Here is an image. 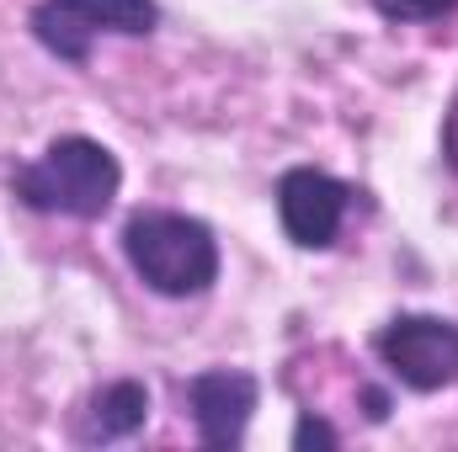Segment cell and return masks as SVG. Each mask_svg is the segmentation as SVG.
I'll return each mask as SVG.
<instances>
[{
	"mask_svg": "<svg viewBox=\"0 0 458 452\" xmlns=\"http://www.w3.org/2000/svg\"><path fill=\"white\" fill-rule=\"evenodd\" d=\"M149 421V389L139 378H117V383H102L86 410L75 415V442L86 448H107V442H123L133 431H144Z\"/></svg>",
	"mask_w": 458,
	"mask_h": 452,
	"instance_id": "cell-7",
	"label": "cell"
},
{
	"mask_svg": "<svg viewBox=\"0 0 458 452\" xmlns=\"http://www.w3.org/2000/svg\"><path fill=\"white\" fill-rule=\"evenodd\" d=\"M123 255L160 298H198L219 282V239L203 219L144 208L123 224Z\"/></svg>",
	"mask_w": 458,
	"mask_h": 452,
	"instance_id": "cell-2",
	"label": "cell"
},
{
	"mask_svg": "<svg viewBox=\"0 0 458 452\" xmlns=\"http://www.w3.org/2000/svg\"><path fill=\"white\" fill-rule=\"evenodd\" d=\"M378 362L416 394L458 383V325L443 314H400L373 336Z\"/></svg>",
	"mask_w": 458,
	"mask_h": 452,
	"instance_id": "cell-4",
	"label": "cell"
},
{
	"mask_svg": "<svg viewBox=\"0 0 458 452\" xmlns=\"http://www.w3.org/2000/svg\"><path fill=\"white\" fill-rule=\"evenodd\" d=\"M443 155L458 171V91H454V102H448V117H443Z\"/></svg>",
	"mask_w": 458,
	"mask_h": 452,
	"instance_id": "cell-10",
	"label": "cell"
},
{
	"mask_svg": "<svg viewBox=\"0 0 458 452\" xmlns=\"http://www.w3.org/2000/svg\"><path fill=\"white\" fill-rule=\"evenodd\" d=\"M346 208H352V187L315 165H299L277 181V219L299 250H326L342 234Z\"/></svg>",
	"mask_w": 458,
	"mask_h": 452,
	"instance_id": "cell-5",
	"label": "cell"
},
{
	"mask_svg": "<svg viewBox=\"0 0 458 452\" xmlns=\"http://www.w3.org/2000/svg\"><path fill=\"white\" fill-rule=\"evenodd\" d=\"M256 399H261V383L245 367H208V372H198L187 383V405H192L198 442L214 448V452H234L245 442V426L256 415Z\"/></svg>",
	"mask_w": 458,
	"mask_h": 452,
	"instance_id": "cell-6",
	"label": "cell"
},
{
	"mask_svg": "<svg viewBox=\"0 0 458 452\" xmlns=\"http://www.w3.org/2000/svg\"><path fill=\"white\" fill-rule=\"evenodd\" d=\"M293 448L304 452V448H342V437L331 431V421H320L315 410H304L299 415V426H293Z\"/></svg>",
	"mask_w": 458,
	"mask_h": 452,
	"instance_id": "cell-9",
	"label": "cell"
},
{
	"mask_svg": "<svg viewBox=\"0 0 458 452\" xmlns=\"http://www.w3.org/2000/svg\"><path fill=\"white\" fill-rule=\"evenodd\" d=\"M117 187H123L117 155L107 144L86 138V133L54 138L32 165H21L11 176V192L32 213H59V219H86V224L113 208Z\"/></svg>",
	"mask_w": 458,
	"mask_h": 452,
	"instance_id": "cell-1",
	"label": "cell"
},
{
	"mask_svg": "<svg viewBox=\"0 0 458 452\" xmlns=\"http://www.w3.org/2000/svg\"><path fill=\"white\" fill-rule=\"evenodd\" d=\"M373 11L389 21H443L458 11V0H373Z\"/></svg>",
	"mask_w": 458,
	"mask_h": 452,
	"instance_id": "cell-8",
	"label": "cell"
},
{
	"mask_svg": "<svg viewBox=\"0 0 458 452\" xmlns=\"http://www.w3.org/2000/svg\"><path fill=\"white\" fill-rule=\"evenodd\" d=\"M155 0H38L27 16L32 38L64 64H86L97 38H144L155 32Z\"/></svg>",
	"mask_w": 458,
	"mask_h": 452,
	"instance_id": "cell-3",
	"label": "cell"
}]
</instances>
